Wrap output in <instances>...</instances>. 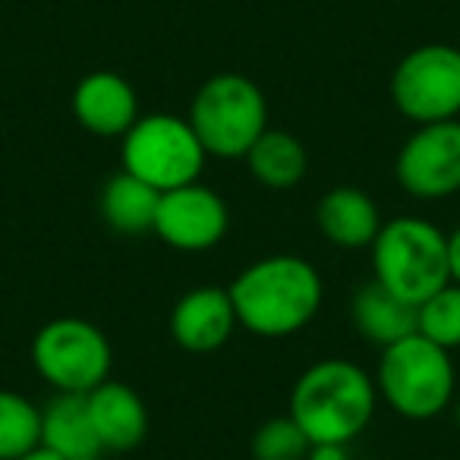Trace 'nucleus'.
Listing matches in <instances>:
<instances>
[{"mask_svg":"<svg viewBox=\"0 0 460 460\" xmlns=\"http://www.w3.org/2000/svg\"><path fill=\"white\" fill-rule=\"evenodd\" d=\"M240 328L256 338H290L319 315L325 288L313 262L294 252H271L250 262L227 288Z\"/></svg>","mask_w":460,"mask_h":460,"instance_id":"1","label":"nucleus"},{"mask_svg":"<svg viewBox=\"0 0 460 460\" xmlns=\"http://www.w3.org/2000/svg\"><path fill=\"white\" fill-rule=\"evenodd\" d=\"M376 376L344 357L313 363L290 391V416L313 445L357 441L376 416Z\"/></svg>","mask_w":460,"mask_h":460,"instance_id":"2","label":"nucleus"},{"mask_svg":"<svg viewBox=\"0 0 460 460\" xmlns=\"http://www.w3.org/2000/svg\"><path fill=\"white\" fill-rule=\"evenodd\" d=\"M369 262L372 278L413 306L451 281L447 234L420 215H397L385 221L369 246Z\"/></svg>","mask_w":460,"mask_h":460,"instance_id":"3","label":"nucleus"},{"mask_svg":"<svg viewBox=\"0 0 460 460\" xmlns=\"http://www.w3.org/2000/svg\"><path fill=\"white\" fill-rule=\"evenodd\" d=\"M378 397L403 420H435L457 397V369L447 350L422 334L385 347L376 366Z\"/></svg>","mask_w":460,"mask_h":460,"instance_id":"4","label":"nucleus"},{"mask_svg":"<svg viewBox=\"0 0 460 460\" xmlns=\"http://www.w3.org/2000/svg\"><path fill=\"white\" fill-rule=\"evenodd\" d=\"M186 120L208 158L243 161L269 129V102L243 73H217L199 85Z\"/></svg>","mask_w":460,"mask_h":460,"instance_id":"5","label":"nucleus"},{"mask_svg":"<svg viewBox=\"0 0 460 460\" xmlns=\"http://www.w3.org/2000/svg\"><path fill=\"white\" fill-rule=\"evenodd\" d=\"M202 142L186 117L146 114L120 139V167L158 192L196 183L205 171Z\"/></svg>","mask_w":460,"mask_h":460,"instance_id":"6","label":"nucleus"},{"mask_svg":"<svg viewBox=\"0 0 460 460\" xmlns=\"http://www.w3.org/2000/svg\"><path fill=\"white\" fill-rule=\"evenodd\" d=\"M32 366L58 394H89L111 378L114 350L95 322L60 315L35 332Z\"/></svg>","mask_w":460,"mask_h":460,"instance_id":"7","label":"nucleus"},{"mask_svg":"<svg viewBox=\"0 0 460 460\" xmlns=\"http://www.w3.org/2000/svg\"><path fill=\"white\" fill-rule=\"evenodd\" d=\"M391 102L416 127L460 120V48H413L391 73Z\"/></svg>","mask_w":460,"mask_h":460,"instance_id":"8","label":"nucleus"},{"mask_svg":"<svg viewBox=\"0 0 460 460\" xmlns=\"http://www.w3.org/2000/svg\"><path fill=\"white\" fill-rule=\"evenodd\" d=\"M394 180L413 199H451L460 192V120L426 123L407 136L394 158Z\"/></svg>","mask_w":460,"mask_h":460,"instance_id":"9","label":"nucleus"},{"mask_svg":"<svg viewBox=\"0 0 460 460\" xmlns=\"http://www.w3.org/2000/svg\"><path fill=\"white\" fill-rule=\"evenodd\" d=\"M230 208L211 186L186 183L161 192L155 237L177 252H208L227 237Z\"/></svg>","mask_w":460,"mask_h":460,"instance_id":"10","label":"nucleus"},{"mask_svg":"<svg viewBox=\"0 0 460 460\" xmlns=\"http://www.w3.org/2000/svg\"><path fill=\"white\" fill-rule=\"evenodd\" d=\"M73 117L98 139H123L139 120V95L133 83L114 70H95L73 89Z\"/></svg>","mask_w":460,"mask_h":460,"instance_id":"11","label":"nucleus"},{"mask_svg":"<svg viewBox=\"0 0 460 460\" xmlns=\"http://www.w3.org/2000/svg\"><path fill=\"white\" fill-rule=\"evenodd\" d=\"M237 309L230 303L227 288H192L171 309V338L186 353H215L237 332Z\"/></svg>","mask_w":460,"mask_h":460,"instance_id":"12","label":"nucleus"},{"mask_svg":"<svg viewBox=\"0 0 460 460\" xmlns=\"http://www.w3.org/2000/svg\"><path fill=\"white\" fill-rule=\"evenodd\" d=\"M92 426H95L102 451H133L148 435V410L146 401L123 382H102L95 391L85 394Z\"/></svg>","mask_w":460,"mask_h":460,"instance_id":"13","label":"nucleus"},{"mask_svg":"<svg viewBox=\"0 0 460 460\" xmlns=\"http://www.w3.org/2000/svg\"><path fill=\"white\" fill-rule=\"evenodd\" d=\"M315 224L322 237L341 250H369L385 221L376 199L366 190L334 186L315 205Z\"/></svg>","mask_w":460,"mask_h":460,"instance_id":"14","label":"nucleus"},{"mask_svg":"<svg viewBox=\"0 0 460 460\" xmlns=\"http://www.w3.org/2000/svg\"><path fill=\"white\" fill-rule=\"evenodd\" d=\"M350 322L357 334L378 350L416 334V306L378 284L376 278L363 281L350 296Z\"/></svg>","mask_w":460,"mask_h":460,"instance_id":"15","label":"nucleus"},{"mask_svg":"<svg viewBox=\"0 0 460 460\" xmlns=\"http://www.w3.org/2000/svg\"><path fill=\"white\" fill-rule=\"evenodd\" d=\"M161 192L146 180L133 177L129 171H117L108 177L98 196V211L104 224L120 237H146L155 234V215H158Z\"/></svg>","mask_w":460,"mask_h":460,"instance_id":"16","label":"nucleus"},{"mask_svg":"<svg viewBox=\"0 0 460 460\" xmlns=\"http://www.w3.org/2000/svg\"><path fill=\"white\" fill-rule=\"evenodd\" d=\"M41 445L51 447L64 460L104 454L92 426L85 394H54L41 407Z\"/></svg>","mask_w":460,"mask_h":460,"instance_id":"17","label":"nucleus"},{"mask_svg":"<svg viewBox=\"0 0 460 460\" xmlns=\"http://www.w3.org/2000/svg\"><path fill=\"white\" fill-rule=\"evenodd\" d=\"M246 167L252 180L265 190H294L303 183L309 171V152L294 133L288 129H265L256 146L246 152Z\"/></svg>","mask_w":460,"mask_h":460,"instance_id":"18","label":"nucleus"},{"mask_svg":"<svg viewBox=\"0 0 460 460\" xmlns=\"http://www.w3.org/2000/svg\"><path fill=\"white\" fill-rule=\"evenodd\" d=\"M41 445V407L26 394L0 388V460H16Z\"/></svg>","mask_w":460,"mask_h":460,"instance_id":"19","label":"nucleus"},{"mask_svg":"<svg viewBox=\"0 0 460 460\" xmlns=\"http://www.w3.org/2000/svg\"><path fill=\"white\" fill-rule=\"evenodd\" d=\"M416 334L438 344L441 350L460 347V284L447 281L416 306Z\"/></svg>","mask_w":460,"mask_h":460,"instance_id":"20","label":"nucleus"},{"mask_svg":"<svg viewBox=\"0 0 460 460\" xmlns=\"http://www.w3.org/2000/svg\"><path fill=\"white\" fill-rule=\"evenodd\" d=\"M252 460H306L313 441L306 438L294 416H271L252 435Z\"/></svg>","mask_w":460,"mask_h":460,"instance_id":"21","label":"nucleus"},{"mask_svg":"<svg viewBox=\"0 0 460 460\" xmlns=\"http://www.w3.org/2000/svg\"><path fill=\"white\" fill-rule=\"evenodd\" d=\"M447 269H451V281L460 284V224L447 234Z\"/></svg>","mask_w":460,"mask_h":460,"instance_id":"22","label":"nucleus"},{"mask_svg":"<svg viewBox=\"0 0 460 460\" xmlns=\"http://www.w3.org/2000/svg\"><path fill=\"white\" fill-rule=\"evenodd\" d=\"M306 460H350V454H347V445H313Z\"/></svg>","mask_w":460,"mask_h":460,"instance_id":"23","label":"nucleus"},{"mask_svg":"<svg viewBox=\"0 0 460 460\" xmlns=\"http://www.w3.org/2000/svg\"><path fill=\"white\" fill-rule=\"evenodd\" d=\"M16 460H64V457H60V454H54L51 447L39 445V447H32V451L22 454V457H16Z\"/></svg>","mask_w":460,"mask_h":460,"instance_id":"24","label":"nucleus"},{"mask_svg":"<svg viewBox=\"0 0 460 460\" xmlns=\"http://www.w3.org/2000/svg\"><path fill=\"white\" fill-rule=\"evenodd\" d=\"M451 413H454V422H457V429H460V397H454V403H451Z\"/></svg>","mask_w":460,"mask_h":460,"instance_id":"25","label":"nucleus"},{"mask_svg":"<svg viewBox=\"0 0 460 460\" xmlns=\"http://www.w3.org/2000/svg\"><path fill=\"white\" fill-rule=\"evenodd\" d=\"M73 460H104V454H85V457H73Z\"/></svg>","mask_w":460,"mask_h":460,"instance_id":"26","label":"nucleus"}]
</instances>
